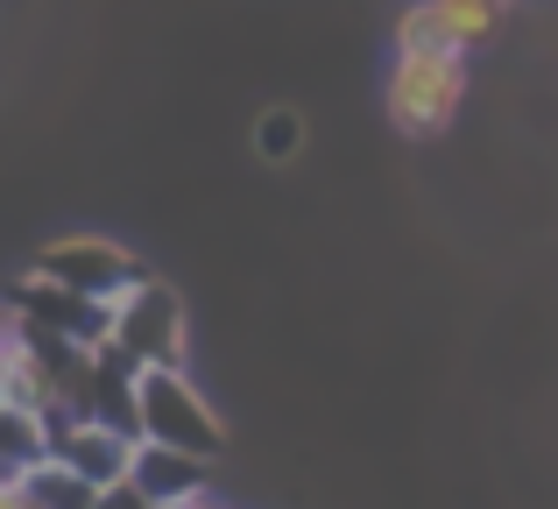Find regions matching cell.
<instances>
[{"label":"cell","mask_w":558,"mask_h":509,"mask_svg":"<svg viewBox=\"0 0 558 509\" xmlns=\"http://www.w3.org/2000/svg\"><path fill=\"white\" fill-rule=\"evenodd\" d=\"M36 460H50V417L0 403V482H22Z\"/></svg>","instance_id":"ba28073f"},{"label":"cell","mask_w":558,"mask_h":509,"mask_svg":"<svg viewBox=\"0 0 558 509\" xmlns=\"http://www.w3.org/2000/svg\"><path fill=\"white\" fill-rule=\"evenodd\" d=\"M0 304H8L28 332H50V340H71V347H107V304L71 298V290H57L50 276H36V269H28Z\"/></svg>","instance_id":"5b68a950"},{"label":"cell","mask_w":558,"mask_h":509,"mask_svg":"<svg viewBox=\"0 0 558 509\" xmlns=\"http://www.w3.org/2000/svg\"><path fill=\"white\" fill-rule=\"evenodd\" d=\"M502 8H509V0H502Z\"/></svg>","instance_id":"9a60e30c"},{"label":"cell","mask_w":558,"mask_h":509,"mask_svg":"<svg viewBox=\"0 0 558 509\" xmlns=\"http://www.w3.org/2000/svg\"><path fill=\"white\" fill-rule=\"evenodd\" d=\"M0 509H28V496H22L14 482H0Z\"/></svg>","instance_id":"5bb4252c"},{"label":"cell","mask_w":558,"mask_h":509,"mask_svg":"<svg viewBox=\"0 0 558 509\" xmlns=\"http://www.w3.org/2000/svg\"><path fill=\"white\" fill-rule=\"evenodd\" d=\"M460 99H466V57H396L381 107L403 135H438L460 113Z\"/></svg>","instance_id":"277c9868"},{"label":"cell","mask_w":558,"mask_h":509,"mask_svg":"<svg viewBox=\"0 0 558 509\" xmlns=\"http://www.w3.org/2000/svg\"><path fill=\"white\" fill-rule=\"evenodd\" d=\"M205 474H213V460L178 453V446H156V439H135V460H128V482H135L149 502H198Z\"/></svg>","instance_id":"52a82bcc"},{"label":"cell","mask_w":558,"mask_h":509,"mask_svg":"<svg viewBox=\"0 0 558 509\" xmlns=\"http://www.w3.org/2000/svg\"><path fill=\"white\" fill-rule=\"evenodd\" d=\"M438 14L452 22L460 50H474V43H488L495 28H502V0H438Z\"/></svg>","instance_id":"8fae6325"},{"label":"cell","mask_w":558,"mask_h":509,"mask_svg":"<svg viewBox=\"0 0 558 509\" xmlns=\"http://www.w3.org/2000/svg\"><path fill=\"white\" fill-rule=\"evenodd\" d=\"M36 276H50V283L71 290V298L113 304L121 290H135L149 269H142L135 249H121V241H107V234H57V241H43Z\"/></svg>","instance_id":"3957f363"},{"label":"cell","mask_w":558,"mask_h":509,"mask_svg":"<svg viewBox=\"0 0 558 509\" xmlns=\"http://www.w3.org/2000/svg\"><path fill=\"white\" fill-rule=\"evenodd\" d=\"M93 509H156V502L142 496L135 482H113V488H99V502H93Z\"/></svg>","instance_id":"4fadbf2b"},{"label":"cell","mask_w":558,"mask_h":509,"mask_svg":"<svg viewBox=\"0 0 558 509\" xmlns=\"http://www.w3.org/2000/svg\"><path fill=\"white\" fill-rule=\"evenodd\" d=\"M304 149V121L290 107H269L255 121V156H269V163H290V156Z\"/></svg>","instance_id":"7c38bea8"},{"label":"cell","mask_w":558,"mask_h":509,"mask_svg":"<svg viewBox=\"0 0 558 509\" xmlns=\"http://www.w3.org/2000/svg\"><path fill=\"white\" fill-rule=\"evenodd\" d=\"M396 57H466L452 22L438 14V0H417V8L396 14Z\"/></svg>","instance_id":"9c48e42d"},{"label":"cell","mask_w":558,"mask_h":509,"mask_svg":"<svg viewBox=\"0 0 558 509\" xmlns=\"http://www.w3.org/2000/svg\"><path fill=\"white\" fill-rule=\"evenodd\" d=\"M50 460H64V468L78 474V482H93V488H113V482H128L135 439L113 432V425H93V417L50 411Z\"/></svg>","instance_id":"8992f818"},{"label":"cell","mask_w":558,"mask_h":509,"mask_svg":"<svg viewBox=\"0 0 558 509\" xmlns=\"http://www.w3.org/2000/svg\"><path fill=\"white\" fill-rule=\"evenodd\" d=\"M107 347L128 368H184L191 354V326H184V298L156 276H142L135 290L107 304Z\"/></svg>","instance_id":"6da1fadb"},{"label":"cell","mask_w":558,"mask_h":509,"mask_svg":"<svg viewBox=\"0 0 558 509\" xmlns=\"http://www.w3.org/2000/svg\"><path fill=\"white\" fill-rule=\"evenodd\" d=\"M14 488L28 496V509H93V502H99V488L78 482L64 460H36V468H28Z\"/></svg>","instance_id":"30bf717a"},{"label":"cell","mask_w":558,"mask_h":509,"mask_svg":"<svg viewBox=\"0 0 558 509\" xmlns=\"http://www.w3.org/2000/svg\"><path fill=\"white\" fill-rule=\"evenodd\" d=\"M135 432L156 446H178V453L213 460L227 446L219 411L184 383V368H135Z\"/></svg>","instance_id":"7a4b0ae2"}]
</instances>
